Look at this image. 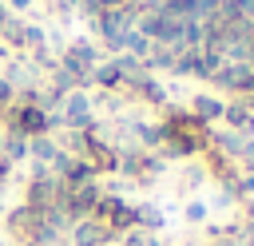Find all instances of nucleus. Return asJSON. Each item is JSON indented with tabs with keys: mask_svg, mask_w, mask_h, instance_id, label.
<instances>
[{
	"mask_svg": "<svg viewBox=\"0 0 254 246\" xmlns=\"http://www.w3.org/2000/svg\"><path fill=\"white\" fill-rule=\"evenodd\" d=\"M56 115H60L64 127H71V131H87V127L95 123V103H91L87 91H67Z\"/></svg>",
	"mask_w": 254,
	"mask_h": 246,
	"instance_id": "1",
	"label": "nucleus"
},
{
	"mask_svg": "<svg viewBox=\"0 0 254 246\" xmlns=\"http://www.w3.org/2000/svg\"><path fill=\"white\" fill-rule=\"evenodd\" d=\"M60 190H64V183L56 179V175H48V179H28V186H24V206H32V210H52L56 202H60Z\"/></svg>",
	"mask_w": 254,
	"mask_h": 246,
	"instance_id": "2",
	"label": "nucleus"
},
{
	"mask_svg": "<svg viewBox=\"0 0 254 246\" xmlns=\"http://www.w3.org/2000/svg\"><path fill=\"white\" fill-rule=\"evenodd\" d=\"M222 123H226V131H238V135L254 139V107H250L246 99L226 103V107H222Z\"/></svg>",
	"mask_w": 254,
	"mask_h": 246,
	"instance_id": "3",
	"label": "nucleus"
},
{
	"mask_svg": "<svg viewBox=\"0 0 254 246\" xmlns=\"http://www.w3.org/2000/svg\"><path fill=\"white\" fill-rule=\"evenodd\" d=\"M99 242H111V234L95 222V218H79V222H71V230H67V246H99ZM115 246V242H111Z\"/></svg>",
	"mask_w": 254,
	"mask_h": 246,
	"instance_id": "4",
	"label": "nucleus"
},
{
	"mask_svg": "<svg viewBox=\"0 0 254 246\" xmlns=\"http://www.w3.org/2000/svg\"><path fill=\"white\" fill-rule=\"evenodd\" d=\"M210 79H214L222 91H242V95H246V87H250V63H222Z\"/></svg>",
	"mask_w": 254,
	"mask_h": 246,
	"instance_id": "5",
	"label": "nucleus"
},
{
	"mask_svg": "<svg viewBox=\"0 0 254 246\" xmlns=\"http://www.w3.org/2000/svg\"><path fill=\"white\" fill-rule=\"evenodd\" d=\"M163 226H167L163 206H155V202H135V230H143V234H159Z\"/></svg>",
	"mask_w": 254,
	"mask_h": 246,
	"instance_id": "6",
	"label": "nucleus"
},
{
	"mask_svg": "<svg viewBox=\"0 0 254 246\" xmlns=\"http://www.w3.org/2000/svg\"><path fill=\"white\" fill-rule=\"evenodd\" d=\"M222 107H226L222 99H214V95H206V91H198V95H190V107H187V111H190L194 119H202V123L210 127L214 119H222Z\"/></svg>",
	"mask_w": 254,
	"mask_h": 246,
	"instance_id": "7",
	"label": "nucleus"
},
{
	"mask_svg": "<svg viewBox=\"0 0 254 246\" xmlns=\"http://www.w3.org/2000/svg\"><path fill=\"white\" fill-rule=\"evenodd\" d=\"M175 75H198L202 79V52L198 48H183L179 56H175V67H171Z\"/></svg>",
	"mask_w": 254,
	"mask_h": 246,
	"instance_id": "8",
	"label": "nucleus"
},
{
	"mask_svg": "<svg viewBox=\"0 0 254 246\" xmlns=\"http://www.w3.org/2000/svg\"><path fill=\"white\" fill-rule=\"evenodd\" d=\"M60 155V143L52 139V135H36V139H28V159L32 163H52Z\"/></svg>",
	"mask_w": 254,
	"mask_h": 246,
	"instance_id": "9",
	"label": "nucleus"
},
{
	"mask_svg": "<svg viewBox=\"0 0 254 246\" xmlns=\"http://www.w3.org/2000/svg\"><path fill=\"white\" fill-rule=\"evenodd\" d=\"M175 56H179L175 48H163V44H155V48H151V56L143 60L147 75H155V71H171V67H175Z\"/></svg>",
	"mask_w": 254,
	"mask_h": 246,
	"instance_id": "10",
	"label": "nucleus"
},
{
	"mask_svg": "<svg viewBox=\"0 0 254 246\" xmlns=\"http://www.w3.org/2000/svg\"><path fill=\"white\" fill-rule=\"evenodd\" d=\"M0 159H8L12 167H16V163H28V139H24V135H8V131H4Z\"/></svg>",
	"mask_w": 254,
	"mask_h": 246,
	"instance_id": "11",
	"label": "nucleus"
},
{
	"mask_svg": "<svg viewBox=\"0 0 254 246\" xmlns=\"http://www.w3.org/2000/svg\"><path fill=\"white\" fill-rule=\"evenodd\" d=\"M91 83H95V87H103V91L123 87V83H119V71H115V63H111V60H103V63H95V67H91Z\"/></svg>",
	"mask_w": 254,
	"mask_h": 246,
	"instance_id": "12",
	"label": "nucleus"
},
{
	"mask_svg": "<svg viewBox=\"0 0 254 246\" xmlns=\"http://www.w3.org/2000/svg\"><path fill=\"white\" fill-rule=\"evenodd\" d=\"M135 95H139L143 103H155V107H163V103H167V87H163V83H155V75H147V79L135 87Z\"/></svg>",
	"mask_w": 254,
	"mask_h": 246,
	"instance_id": "13",
	"label": "nucleus"
},
{
	"mask_svg": "<svg viewBox=\"0 0 254 246\" xmlns=\"http://www.w3.org/2000/svg\"><path fill=\"white\" fill-rule=\"evenodd\" d=\"M151 48H155V44H151L147 36H139L135 28L123 36V52H127V56H135V60H147V56H151Z\"/></svg>",
	"mask_w": 254,
	"mask_h": 246,
	"instance_id": "14",
	"label": "nucleus"
},
{
	"mask_svg": "<svg viewBox=\"0 0 254 246\" xmlns=\"http://www.w3.org/2000/svg\"><path fill=\"white\" fill-rule=\"evenodd\" d=\"M206 214H210V206H206L202 198H190V202L183 206V222H187V226H206Z\"/></svg>",
	"mask_w": 254,
	"mask_h": 246,
	"instance_id": "15",
	"label": "nucleus"
},
{
	"mask_svg": "<svg viewBox=\"0 0 254 246\" xmlns=\"http://www.w3.org/2000/svg\"><path fill=\"white\" fill-rule=\"evenodd\" d=\"M24 28H28L24 20H12V16H8V20H4V28H0L4 44H12V48H24Z\"/></svg>",
	"mask_w": 254,
	"mask_h": 246,
	"instance_id": "16",
	"label": "nucleus"
},
{
	"mask_svg": "<svg viewBox=\"0 0 254 246\" xmlns=\"http://www.w3.org/2000/svg\"><path fill=\"white\" fill-rule=\"evenodd\" d=\"M202 179H206V171H202V167H187L179 183H183V190H194V186H202Z\"/></svg>",
	"mask_w": 254,
	"mask_h": 246,
	"instance_id": "17",
	"label": "nucleus"
},
{
	"mask_svg": "<svg viewBox=\"0 0 254 246\" xmlns=\"http://www.w3.org/2000/svg\"><path fill=\"white\" fill-rule=\"evenodd\" d=\"M12 103H16V87H12V83L0 75V111H8Z\"/></svg>",
	"mask_w": 254,
	"mask_h": 246,
	"instance_id": "18",
	"label": "nucleus"
},
{
	"mask_svg": "<svg viewBox=\"0 0 254 246\" xmlns=\"http://www.w3.org/2000/svg\"><path fill=\"white\" fill-rule=\"evenodd\" d=\"M48 175H52L48 163H32V159H28V179H48Z\"/></svg>",
	"mask_w": 254,
	"mask_h": 246,
	"instance_id": "19",
	"label": "nucleus"
},
{
	"mask_svg": "<svg viewBox=\"0 0 254 246\" xmlns=\"http://www.w3.org/2000/svg\"><path fill=\"white\" fill-rule=\"evenodd\" d=\"M242 171H254V139H246V147H242Z\"/></svg>",
	"mask_w": 254,
	"mask_h": 246,
	"instance_id": "20",
	"label": "nucleus"
},
{
	"mask_svg": "<svg viewBox=\"0 0 254 246\" xmlns=\"http://www.w3.org/2000/svg\"><path fill=\"white\" fill-rule=\"evenodd\" d=\"M8 4H12V8H20V12H24V8H32V4H36V0H8Z\"/></svg>",
	"mask_w": 254,
	"mask_h": 246,
	"instance_id": "21",
	"label": "nucleus"
},
{
	"mask_svg": "<svg viewBox=\"0 0 254 246\" xmlns=\"http://www.w3.org/2000/svg\"><path fill=\"white\" fill-rule=\"evenodd\" d=\"M4 20H8V8H4V4H0V28H4Z\"/></svg>",
	"mask_w": 254,
	"mask_h": 246,
	"instance_id": "22",
	"label": "nucleus"
},
{
	"mask_svg": "<svg viewBox=\"0 0 254 246\" xmlns=\"http://www.w3.org/2000/svg\"><path fill=\"white\" fill-rule=\"evenodd\" d=\"M234 246H254V242H250V238H238V242H234Z\"/></svg>",
	"mask_w": 254,
	"mask_h": 246,
	"instance_id": "23",
	"label": "nucleus"
},
{
	"mask_svg": "<svg viewBox=\"0 0 254 246\" xmlns=\"http://www.w3.org/2000/svg\"><path fill=\"white\" fill-rule=\"evenodd\" d=\"M0 143H4V127H0Z\"/></svg>",
	"mask_w": 254,
	"mask_h": 246,
	"instance_id": "24",
	"label": "nucleus"
},
{
	"mask_svg": "<svg viewBox=\"0 0 254 246\" xmlns=\"http://www.w3.org/2000/svg\"><path fill=\"white\" fill-rule=\"evenodd\" d=\"M99 246H111V242H99Z\"/></svg>",
	"mask_w": 254,
	"mask_h": 246,
	"instance_id": "25",
	"label": "nucleus"
}]
</instances>
